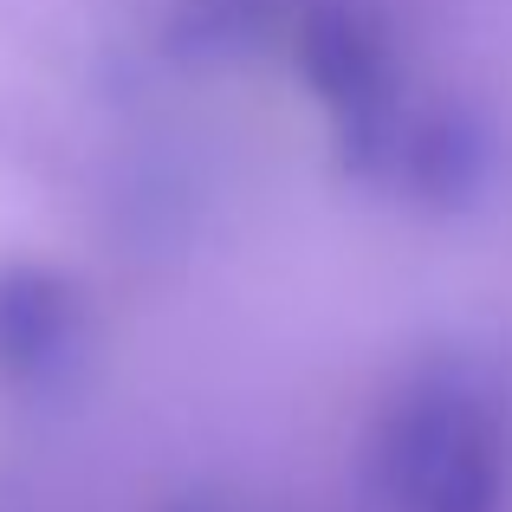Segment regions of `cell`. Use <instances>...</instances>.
<instances>
[{"mask_svg": "<svg viewBox=\"0 0 512 512\" xmlns=\"http://www.w3.org/2000/svg\"><path fill=\"white\" fill-rule=\"evenodd\" d=\"M383 512H506L512 402L474 357H441L402 389L376 441Z\"/></svg>", "mask_w": 512, "mask_h": 512, "instance_id": "obj_1", "label": "cell"}]
</instances>
